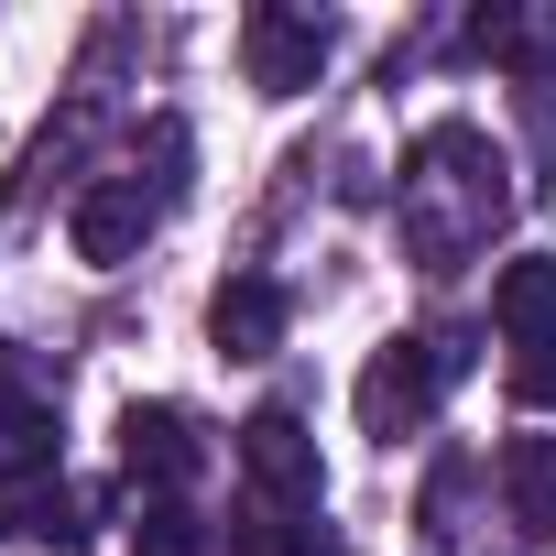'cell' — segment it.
I'll return each instance as SVG.
<instances>
[{
  "instance_id": "obj_6",
  "label": "cell",
  "mask_w": 556,
  "mask_h": 556,
  "mask_svg": "<svg viewBox=\"0 0 556 556\" xmlns=\"http://www.w3.org/2000/svg\"><path fill=\"white\" fill-rule=\"evenodd\" d=\"M121 469H131V480H153V502H175V480L197 469L186 415H175V404H131V415H121Z\"/></svg>"
},
{
  "instance_id": "obj_8",
  "label": "cell",
  "mask_w": 556,
  "mask_h": 556,
  "mask_svg": "<svg viewBox=\"0 0 556 556\" xmlns=\"http://www.w3.org/2000/svg\"><path fill=\"white\" fill-rule=\"evenodd\" d=\"M502 491H513L523 534H556V437H513L502 447Z\"/></svg>"
},
{
  "instance_id": "obj_12",
  "label": "cell",
  "mask_w": 556,
  "mask_h": 556,
  "mask_svg": "<svg viewBox=\"0 0 556 556\" xmlns=\"http://www.w3.org/2000/svg\"><path fill=\"white\" fill-rule=\"evenodd\" d=\"M229 556H306V523L273 513V502H251V513L229 523Z\"/></svg>"
},
{
  "instance_id": "obj_5",
  "label": "cell",
  "mask_w": 556,
  "mask_h": 556,
  "mask_svg": "<svg viewBox=\"0 0 556 556\" xmlns=\"http://www.w3.org/2000/svg\"><path fill=\"white\" fill-rule=\"evenodd\" d=\"M207 339L229 361H273L285 350V285H273V273H229V285L207 295Z\"/></svg>"
},
{
  "instance_id": "obj_1",
  "label": "cell",
  "mask_w": 556,
  "mask_h": 556,
  "mask_svg": "<svg viewBox=\"0 0 556 556\" xmlns=\"http://www.w3.org/2000/svg\"><path fill=\"white\" fill-rule=\"evenodd\" d=\"M458 339H393V350H371V371H361V426L382 437V447H404L426 415H437V393L458 382Z\"/></svg>"
},
{
  "instance_id": "obj_4",
  "label": "cell",
  "mask_w": 556,
  "mask_h": 556,
  "mask_svg": "<svg viewBox=\"0 0 556 556\" xmlns=\"http://www.w3.org/2000/svg\"><path fill=\"white\" fill-rule=\"evenodd\" d=\"M153 186L142 175H99L88 197H77V262H131L142 240H153Z\"/></svg>"
},
{
  "instance_id": "obj_7",
  "label": "cell",
  "mask_w": 556,
  "mask_h": 556,
  "mask_svg": "<svg viewBox=\"0 0 556 556\" xmlns=\"http://www.w3.org/2000/svg\"><path fill=\"white\" fill-rule=\"evenodd\" d=\"M491 317H502V339H513V350L556 339V262H545V251L502 262V285H491Z\"/></svg>"
},
{
  "instance_id": "obj_11",
  "label": "cell",
  "mask_w": 556,
  "mask_h": 556,
  "mask_svg": "<svg viewBox=\"0 0 556 556\" xmlns=\"http://www.w3.org/2000/svg\"><path fill=\"white\" fill-rule=\"evenodd\" d=\"M12 523H23L34 545H77V491H66V480H34V491L12 502Z\"/></svg>"
},
{
  "instance_id": "obj_9",
  "label": "cell",
  "mask_w": 556,
  "mask_h": 556,
  "mask_svg": "<svg viewBox=\"0 0 556 556\" xmlns=\"http://www.w3.org/2000/svg\"><path fill=\"white\" fill-rule=\"evenodd\" d=\"M45 469H55V415L23 404V393H0V480H23V491H34Z\"/></svg>"
},
{
  "instance_id": "obj_10",
  "label": "cell",
  "mask_w": 556,
  "mask_h": 556,
  "mask_svg": "<svg viewBox=\"0 0 556 556\" xmlns=\"http://www.w3.org/2000/svg\"><path fill=\"white\" fill-rule=\"evenodd\" d=\"M131 556H218V534H207L186 502H142V523H131Z\"/></svg>"
},
{
  "instance_id": "obj_14",
  "label": "cell",
  "mask_w": 556,
  "mask_h": 556,
  "mask_svg": "<svg viewBox=\"0 0 556 556\" xmlns=\"http://www.w3.org/2000/svg\"><path fill=\"white\" fill-rule=\"evenodd\" d=\"M513 393H523L534 415H556V339H534V350H513Z\"/></svg>"
},
{
  "instance_id": "obj_3",
  "label": "cell",
  "mask_w": 556,
  "mask_h": 556,
  "mask_svg": "<svg viewBox=\"0 0 556 556\" xmlns=\"http://www.w3.org/2000/svg\"><path fill=\"white\" fill-rule=\"evenodd\" d=\"M240 55H251V88L262 99H295V88H317V66H328V23H306V12H262L240 23Z\"/></svg>"
},
{
  "instance_id": "obj_13",
  "label": "cell",
  "mask_w": 556,
  "mask_h": 556,
  "mask_svg": "<svg viewBox=\"0 0 556 556\" xmlns=\"http://www.w3.org/2000/svg\"><path fill=\"white\" fill-rule=\"evenodd\" d=\"M142 153H153V207H175L186 197V121H153Z\"/></svg>"
},
{
  "instance_id": "obj_2",
  "label": "cell",
  "mask_w": 556,
  "mask_h": 556,
  "mask_svg": "<svg viewBox=\"0 0 556 556\" xmlns=\"http://www.w3.org/2000/svg\"><path fill=\"white\" fill-rule=\"evenodd\" d=\"M240 469H251V502H273V513H317L328 502V469H317V437H306L295 404H262L240 426Z\"/></svg>"
}]
</instances>
